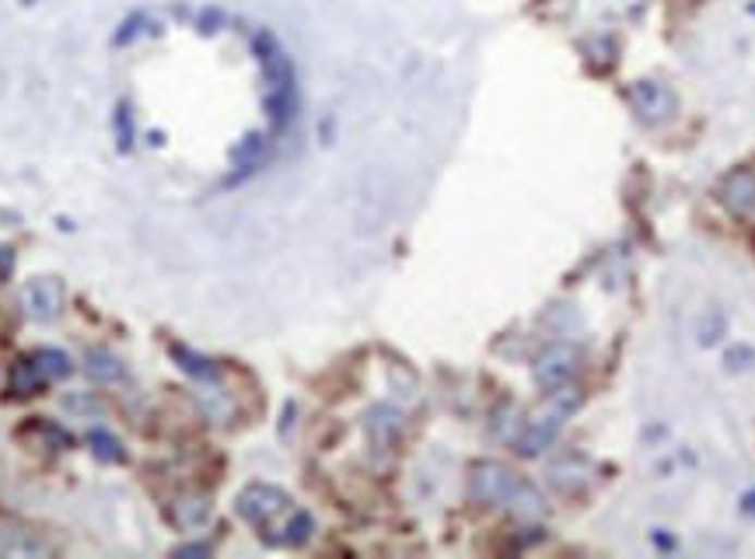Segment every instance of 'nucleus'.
Returning a JSON list of instances; mask_svg holds the SVG:
<instances>
[{"label":"nucleus","instance_id":"8","mask_svg":"<svg viewBox=\"0 0 755 559\" xmlns=\"http://www.w3.org/2000/svg\"><path fill=\"white\" fill-rule=\"evenodd\" d=\"M720 196H724L731 213H738V218H752L755 213V172L752 169L731 172L724 178V186H720Z\"/></svg>","mask_w":755,"mask_h":559},{"label":"nucleus","instance_id":"16","mask_svg":"<svg viewBox=\"0 0 755 559\" xmlns=\"http://www.w3.org/2000/svg\"><path fill=\"white\" fill-rule=\"evenodd\" d=\"M752 11H755V8H752Z\"/></svg>","mask_w":755,"mask_h":559},{"label":"nucleus","instance_id":"12","mask_svg":"<svg viewBox=\"0 0 755 559\" xmlns=\"http://www.w3.org/2000/svg\"><path fill=\"white\" fill-rule=\"evenodd\" d=\"M92 444H98V448H95V451H98V455H102V458L109 455V458H115V462H120V458H123V451H120V444H115V440H112L109 434H102V431H95V434H92Z\"/></svg>","mask_w":755,"mask_h":559},{"label":"nucleus","instance_id":"13","mask_svg":"<svg viewBox=\"0 0 755 559\" xmlns=\"http://www.w3.org/2000/svg\"><path fill=\"white\" fill-rule=\"evenodd\" d=\"M0 552H14V556H25V552H46V546H42V542H25V538H19V535H14L11 542H8V546H0Z\"/></svg>","mask_w":755,"mask_h":559},{"label":"nucleus","instance_id":"7","mask_svg":"<svg viewBox=\"0 0 755 559\" xmlns=\"http://www.w3.org/2000/svg\"><path fill=\"white\" fill-rule=\"evenodd\" d=\"M60 308H63V290L57 280H32V284H25V311L36 322L57 319Z\"/></svg>","mask_w":755,"mask_h":559},{"label":"nucleus","instance_id":"2","mask_svg":"<svg viewBox=\"0 0 755 559\" xmlns=\"http://www.w3.org/2000/svg\"><path fill=\"white\" fill-rule=\"evenodd\" d=\"M581 399H584V396H581V392H577L574 385L552 388V399L525 423L522 437H517V451L528 455V458H532V455H543V451L549 448V444H552V437H557L560 426L567 423V417L581 406Z\"/></svg>","mask_w":755,"mask_h":559},{"label":"nucleus","instance_id":"4","mask_svg":"<svg viewBox=\"0 0 755 559\" xmlns=\"http://www.w3.org/2000/svg\"><path fill=\"white\" fill-rule=\"evenodd\" d=\"M517 486H522V480L497 462H479L473 469V475H468V493H473V500H479L486 507H508V500L514 497Z\"/></svg>","mask_w":755,"mask_h":559},{"label":"nucleus","instance_id":"14","mask_svg":"<svg viewBox=\"0 0 755 559\" xmlns=\"http://www.w3.org/2000/svg\"><path fill=\"white\" fill-rule=\"evenodd\" d=\"M11 270V249H0V276H8Z\"/></svg>","mask_w":755,"mask_h":559},{"label":"nucleus","instance_id":"9","mask_svg":"<svg viewBox=\"0 0 755 559\" xmlns=\"http://www.w3.org/2000/svg\"><path fill=\"white\" fill-rule=\"evenodd\" d=\"M32 364H36V371L42 374V382L46 377L49 382H57V377L71 374V357L60 353V350H39L36 357H32Z\"/></svg>","mask_w":755,"mask_h":559},{"label":"nucleus","instance_id":"5","mask_svg":"<svg viewBox=\"0 0 755 559\" xmlns=\"http://www.w3.org/2000/svg\"><path fill=\"white\" fill-rule=\"evenodd\" d=\"M626 98H630L633 112L647 126H658V123L671 120V116H675V109H679L675 91H671L668 85H661V80H636V85L626 91Z\"/></svg>","mask_w":755,"mask_h":559},{"label":"nucleus","instance_id":"15","mask_svg":"<svg viewBox=\"0 0 755 559\" xmlns=\"http://www.w3.org/2000/svg\"><path fill=\"white\" fill-rule=\"evenodd\" d=\"M745 507H748V511H755V493H752V497H745Z\"/></svg>","mask_w":755,"mask_h":559},{"label":"nucleus","instance_id":"3","mask_svg":"<svg viewBox=\"0 0 755 559\" xmlns=\"http://www.w3.org/2000/svg\"><path fill=\"white\" fill-rule=\"evenodd\" d=\"M294 511V504L291 497L283 489L277 486H248L242 497H239V514L248 521V524H256V529H263V535H270L273 529L283 535V524L280 518H288ZM280 535H277V546H280Z\"/></svg>","mask_w":755,"mask_h":559},{"label":"nucleus","instance_id":"10","mask_svg":"<svg viewBox=\"0 0 755 559\" xmlns=\"http://www.w3.org/2000/svg\"><path fill=\"white\" fill-rule=\"evenodd\" d=\"M84 371H88L92 377H98V382H115V377H123V364H120V360L102 353V350H92L88 353V364H84Z\"/></svg>","mask_w":755,"mask_h":559},{"label":"nucleus","instance_id":"6","mask_svg":"<svg viewBox=\"0 0 755 559\" xmlns=\"http://www.w3.org/2000/svg\"><path fill=\"white\" fill-rule=\"evenodd\" d=\"M577 368H581V350L570 347V343H552L535 360V382L543 388H563L577 374Z\"/></svg>","mask_w":755,"mask_h":559},{"label":"nucleus","instance_id":"1","mask_svg":"<svg viewBox=\"0 0 755 559\" xmlns=\"http://www.w3.org/2000/svg\"><path fill=\"white\" fill-rule=\"evenodd\" d=\"M256 57L263 63V74H266V102H270V116L273 126L283 129L294 116V105H297V88H294V67L288 53L280 49V42L270 36V32H259L256 36Z\"/></svg>","mask_w":755,"mask_h":559},{"label":"nucleus","instance_id":"11","mask_svg":"<svg viewBox=\"0 0 755 559\" xmlns=\"http://www.w3.org/2000/svg\"><path fill=\"white\" fill-rule=\"evenodd\" d=\"M39 382H42V374L36 371L32 360H25V364L14 371V392H22V396H32V392L39 388Z\"/></svg>","mask_w":755,"mask_h":559}]
</instances>
